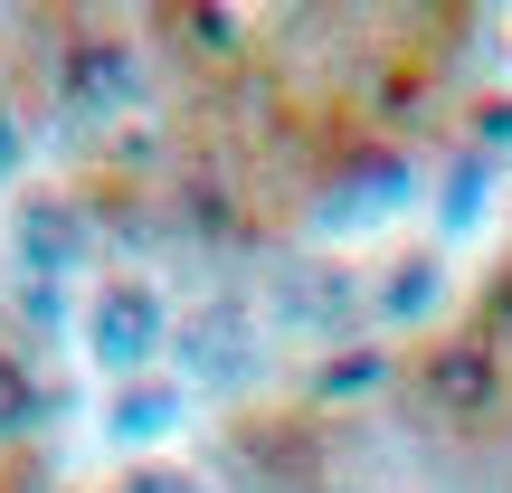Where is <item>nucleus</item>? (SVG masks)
<instances>
[{"label":"nucleus","mask_w":512,"mask_h":493,"mask_svg":"<svg viewBox=\"0 0 512 493\" xmlns=\"http://www.w3.org/2000/svg\"><path fill=\"white\" fill-rule=\"evenodd\" d=\"M152 323H162V313H152V294H114V304H95V342H124L114 351V361H143V342H152Z\"/></svg>","instance_id":"f257e3e1"},{"label":"nucleus","mask_w":512,"mask_h":493,"mask_svg":"<svg viewBox=\"0 0 512 493\" xmlns=\"http://www.w3.org/2000/svg\"><path fill=\"white\" fill-rule=\"evenodd\" d=\"M29 380H19V370H10V351H0V437H10V427H29Z\"/></svg>","instance_id":"f03ea898"}]
</instances>
